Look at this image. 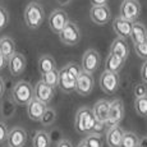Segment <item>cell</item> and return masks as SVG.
Returning <instances> with one entry per match:
<instances>
[{"instance_id": "obj_1", "label": "cell", "mask_w": 147, "mask_h": 147, "mask_svg": "<svg viewBox=\"0 0 147 147\" xmlns=\"http://www.w3.org/2000/svg\"><path fill=\"white\" fill-rule=\"evenodd\" d=\"M35 98V88L30 82L19 81L12 88V100L19 106H28V104Z\"/></svg>"}, {"instance_id": "obj_2", "label": "cell", "mask_w": 147, "mask_h": 147, "mask_svg": "<svg viewBox=\"0 0 147 147\" xmlns=\"http://www.w3.org/2000/svg\"><path fill=\"white\" fill-rule=\"evenodd\" d=\"M45 21V10L37 1H31L24 9V23L31 30H37Z\"/></svg>"}, {"instance_id": "obj_3", "label": "cell", "mask_w": 147, "mask_h": 147, "mask_svg": "<svg viewBox=\"0 0 147 147\" xmlns=\"http://www.w3.org/2000/svg\"><path fill=\"white\" fill-rule=\"evenodd\" d=\"M82 33L81 30L78 28V26L74 23V22L69 21L68 24L64 27V30L61 31V33L59 35V38L63 42L64 45H68V46H74L78 42L81 41Z\"/></svg>"}, {"instance_id": "obj_4", "label": "cell", "mask_w": 147, "mask_h": 147, "mask_svg": "<svg viewBox=\"0 0 147 147\" xmlns=\"http://www.w3.org/2000/svg\"><path fill=\"white\" fill-rule=\"evenodd\" d=\"M141 4L138 0H123L120 5V14L121 18L131 21L136 23L141 16Z\"/></svg>"}, {"instance_id": "obj_5", "label": "cell", "mask_w": 147, "mask_h": 147, "mask_svg": "<svg viewBox=\"0 0 147 147\" xmlns=\"http://www.w3.org/2000/svg\"><path fill=\"white\" fill-rule=\"evenodd\" d=\"M119 84H120V80L118 73L104 70L100 77V87L106 95L115 94L118 91V88H119Z\"/></svg>"}, {"instance_id": "obj_6", "label": "cell", "mask_w": 147, "mask_h": 147, "mask_svg": "<svg viewBox=\"0 0 147 147\" xmlns=\"http://www.w3.org/2000/svg\"><path fill=\"white\" fill-rule=\"evenodd\" d=\"M123 118H124V104L120 98H115L110 104L109 118H107L106 121L107 129L119 125V123L123 120Z\"/></svg>"}, {"instance_id": "obj_7", "label": "cell", "mask_w": 147, "mask_h": 147, "mask_svg": "<svg viewBox=\"0 0 147 147\" xmlns=\"http://www.w3.org/2000/svg\"><path fill=\"white\" fill-rule=\"evenodd\" d=\"M59 88L64 94H72L77 90V78L68 70L67 67H63L59 70Z\"/></svg>"}, {"instance_id": "obj_8", "label": "cell", "mask_w": 147, "mask_h": 147, "mask_svg": "<svg viewBox=\"0 0 147 147\" xmlns=\"http://www.w3.org/2000/svg\"><path fill=\"white\" fill-rule=\"evenodd\" d=\"M68 22H69L68 14L61 9L54 10L49 17V27L56 35H60L61 31L64 30V27L68 24Z\"/></svg>"}, {"instance_id": "obj_9", "label": "cell", "mask_w": 147, "mask_h": 147, "mask_svg": "<svg viewBox=\"0 0 147 147\" xmlns=\"http://www.w3.org/2000/svg\"><path fill=\"white\" fill-rule=\"evenodd\" d=\"M90 18L94 23L104 26L111 19V10L107 5H95L90 9Z\"/></svg>"}, {"instance_id": "obj_10", "label": "cell", "mask_w": 147, "mask_h": 147, "mask_svg": "<svg viewBox=\"0 0 147 147\" xmlns=\"http://www.w3.org/2000/svg\"><path fill=\"white\" fill-rule=\"evenodd\" d=\"M100 67V54L96 50L90 49L82 56V69L90 74H94Z\"/></svg>"}, {"instance_id": "obj_11", "label": "cell", "mask_w": 147, "mask_h": 147, "mask_svg": "<svg viewBox=\"0 0 147 147\" xmlns=\"http://www.w3.org/2000/svg\"><path fill=\"white\" fill-rule=\"evenodd\" d=\"M95 86V78L92 74L87 72H82L80 74V77L77 78V90L81 96H88L92 92Z\"/></svg>"}, {"instance_id": "obj_12", "label": "cell", "mask_w": 147, "mask_h": 147, "mask_svg": "<svg viewBox=\"0 0 147 147\" xmlns=\"http://www.w3.org/2000/svg\"><path fill=\"white\" fill-rule=\"evenodd\" d=\"M132 28H133V22L127 21V19L121 18V17H117L113 21V30L117 33L118 37L120 38H129L132 35Z\"/></svg>"}, {"instance_id": "obj_13", "label": "cell", "mask_w": 147, "mask_h": 147, "mask_svg": "<svg viewBox=\"0 0 147 147\" xmlns=\"http://www.w3.org/2000/svg\"><path fill=\"white\" fill-rule=\"evenodd\" d=\"M26 65H27V60L23 54L21 53H16L8 61V69H9L10 74L14 76V77L21 76L26 69Z\"/></svg>"}, {"instance_id": "obj_14", "label": "cell", "mask_w": 147, "mask_h": 147, "mask_svg": "<svg viewBox=\"0 0 147 147\" xmlns=\"http://www.w3.org/2000/svg\"><path fill=\"white\" fill-rule=\"evenodd\" d=\"M47 110V105L42 101L37 100V98H33L27 106V115L31 120L33 121H40L42 115L45 114V111Z\"/></svg>"}, {"instance_id": "obj_15", "label": "cell", "mask_w": 147, "mask_h": 147, "mask_svg": "<svg viewBox=\"0 0 147 147\" xmlns=\"http://www.w3.org/2000/svg\"><path fill=\"white\" fill-rule=\"evenodd\" d=\"M7 142L10 147H24L27 142V132L22 127H14L9 131Z\"/></svg>"}, {"instance_id": "obj_16", "label": "cell", "mask_w": 147, "mask_h": 147, "mask_svg": "<svg viewBox=\"0 0 147 147\" xmlns=\"http://www.w3.org/2000/svg\"><path fill=\"white\" fill-rule=\"evenodd\" d=\"M33 88H35V97L37 98V100L42 101V102H45L46 105L53 100L54 94H55V88L47 86V84L44 83L42 81H38Z\"/></svg>"}, {"instance_id": "obj_17", "label": "cell", "mask_w": 147, "mask_h": 147, "mask_svg": "<svg viewBox=\"0 0 147 147\" xmlns=\"http://www.w3.org/2000/svg\"><path fill=\"white\" fill-rule=\"evenodd\" d=\"M110 104H111V101H109V100H98L97 102L95 104L94 109H92V113H94L97 121H102V123L106 124L107 118H109Z\"/></svg>"}, {"instance_id": "obj_18", "label": "cell", "mask_w": 147, "mask_h": 147, "mask_svg": "<svg viewBox=\"0 0 147 147\" xmlns=\"http://www.w3.org/2000/svg\"><path fill=\"white\" fill-rule=\"evenodd\" d=\"M110 54H114L118 58H120L121 60L125 61L129 55V46H128V44H127V41L120 37L115 38V40L113 41L111 46H110Z\"/></svg>"}, {"instance_id": "obj_19", "label": "cell", "mask_w": 147, "mask_h": 147, "mask_svg": "<svg viewBox=\"0 0 147 147\" xmlns=\"http://www.w3.org/2000/svg\"><path fill=\"white\" fill-rule=\"evenodd\" d=\"M125 132L119 125L109 128L106 132V143L109 147H120Z\"/></svg>"}, {"instance_id": "obj_20", "label": "cell", "mask_w": 147, "mask_h": 147, "mask_svg": "<svg viewBox=\"0 0 147 147\" xmlns=\"http://www.w3.org/2000/svg\"><path fill=\"white\" fill-rule=\"evenodd\" d=\"M37 67H38V70H40V73L42 76V74H46V73H50L51 70H55L56 69V61L51 55L44 54V55H41L40 58H38Z\"/></svg>"}, {"instance_id": "obj_21", "label": "cell", "mask_w": 147, "mask_h": 147, "mask_svg": "<svg viewBox=\"0 0 147 147\" xmlns=\"http://www.w3.org/2000/svg\"><path fill=\"white\" fill-rule=\"evenodd\" d=\"M131 38L134 45H140V44H142V42L147 41V28L145 24L140 23V22L133 23Z\"/></svg>"}, {"instance_id": "obj_22", "label": "cell", "mask_w": 147, "mask_h": 147, "mask_svg": "<svg viewBox=\"0 0 147 147\" xmlns=\"http://www.w3.org/2000/svg\"><path fill=\"white\" fill-rule=\"evenodd\" d=\"M124 63H125V61L121 60L120 58H118L117 55L109 54V55H107V59H106V63H105V68H106L105 70H107V72H113V73H118V74H119V72L124 67Z\"/></svg>"}, {"instance_id": "obj_23", "label": "cell", "mask_w": 147, "mask_h": 147, "mask_svg": "<svg viewBox=\"0 0 147 147\" xmlns=\"http://www.w3.org/2000/svg\"><path fill=\"white\" fill-rule=\"evenodd\" d=\"M0 44H1V54L9 60L10 58L16 54V44H14L12 37H1L0 38Z\"/></svg>"}, {"instance_id": "obj_24", "label": "cell", "mask_w": 147, "mask_h": 147, "mask_svg": "<svg viewBox=\"0 0 147 147\" xmlns=\"http://www.w3.org/2000/svg\"><path fill=\"white\" fill-rule=\"evenodd\" d=\"M90 107L83 106L80 107L76 114V119H74V128L78 133H84V120H86V117L90 111Z\"/></svg>"}, {"instance_id": "obj_25", "label": "cell", "mask_w": 147, "mask_h": 147, "mask_svg": "<svg viewBox=\"0 0 147 147\" xmlns=\"http://www.w3.org/2000/svg\"><path fill=\"white\" fill-rule=\"evenodd\" d=\"M33 147H50L51 141H50V136L45 131H37L33 136L32 140Z\"/></svg>"}, {"instance_id": "obj_26", "label": "cell", "mask_w": 147, "mask_h": 147, "mask_svg": "<svg viewBox=\"0 0 147 147\" xmlns=\"http://www.w3.org/2000/svg\"><path fill=\"white\" fill-rule=\"evenodd\" d=\"M16 105L17 104L10 98V100H3L0 105V113L4 119H10L16 114Z\"/></svg>"}, {"instance_id": "obj_27", "label": "cell", "mask_w": 147, "mask_h": 147, "mask_svg": "<svg viewBox=\"0 0 147 147\" xmlns=\"http://www.w3.org/2000/svg\"><path fill=\"white\" fill-rule=\"evenodd\" d=\"M41 81L44 83H46L47 86L53 87V88L58 87L59 86V69L51 70L50 73H46V74H42Z\"/></svg>"}, {"instance_id": "obj_28", "label": "cell", "mask_w": 147, "mask_h": 147, "mask_svg": "<svg viewBox=\"0 0 147 147\" xmlns=\"http://www.w3.org/2000/svg\"><path fill=\"white\" fill-rule=\"evenodd\" d=\"M140 145V138L137 137V134L133 132H125L121 141L120 147H138Z\"/></svg>"}, {"instance_id": "obj_29", "label": "cell", "mask_w": 147, "mask_h": 147, "mask_svg": "<svg viewBox=\"0 0 147 147\" xmlns=\"http://www.w3.org/2000/svg\"><path fill=\"white\" fill-rule=\"evenodd\" d=\"M134 110L140 117H147V96L134 100Z\"/></svg>"}, {"instance_id": "obj_30", "label": "cell", "mask_w": 147, "mask_h": 147, "mask_svg": "<svg viewBox=\"0 0 147 147\" xmlns=\"http://www.w3.org/2000/svg\"><path fill=\"white\" fill-rule=\"evenodd\" d=\"M55 119H56V113H55V110H54V109H50V107H47V110L45 111V114L42 115L40 123L42 124V125H45V127H49V125H51L54 121H55Z\"/></svg>"}, {"instance_id": "obj_31", "label": "cell", "mask_w": 147, "mask_h": 147, "mask_svg": "<svg viewBox=\"0 0 147 147\" xmlns=\"http://www.w3.org/2000/svg\"><path fill=\"white\" fill-rule=\"evenodd\" d=\"M84 142L87 143L88 147H102V137L101 134L90 133L84 138Z\"/></svg>"}, {"instance_id": "obj_32", "label": "cell", "mask_w": 147, "mask_h": 147, "mask_svg": "<svg viewBox=\"0 0 147 147\" xmlns=\"http://www.w3.org/2000/svg\"><path fill=\"white\" fill-rule=\"evenodd\" d=\"M133 95L136 98H140V97H145L147 96V84L146 83H138L134 86L133 88Z\"/></svg>"}, {"instance_id": "obj_33", "label": "cell", "mask_w": 147, "mask_h": 147, "mask_svg": "<svg viewBox=\"0 0 147 147\" xmlns=\"http://www.w3.org/2000/svg\"><path fill=\"white\" fill-rule=\"evenodd\" d=\"M134 51L137 54L138 58L147 60V41L142 42L140 45H134Z\"/></svg>"}, {"instance_id": "obj_34", "label": "cell", "mask_w": 147, "mask_h": 147, "mask_svg": "<svg viewBox=\"0 0 147 147\" xmlns=\"http://www.w3.org/2000/svg\"><path fill=\"white\" fill-rule=\"evenodd\" d=\"M8 136H9V131L8 127L5 125V123L0 121V145H4L8 141Z\"/></svg>"}, {"instance_id": "obj_35", "label": "cell", "mask_w": 147, "mask_h": 147, "mask_svg": "<svg viewBox=\"0 0 147 147\" xmlns=\"http://www.w3.org/2000/svg\"><path fill=\"white\" fill-rule=\"evenodd\" d=\"M65 67L68 68V70H69V72L72 73V74L76 78L80 77V74H81L82 72H83V69H82V68L78 65L77 63H69V64H67Z\"/></svg>"}, {"instance_id": "obj_36", "label": "cell", "mask_w": 147, "mask_h": 147, "mask_svg": "<svg viewBox=\"0 0 147 147\" xmlns=\"http://www.w3.org/2000/svg\"><path fill=\"white\" fill-rule=\"evenodd\" d=\"M8 21H9V17H8V13L4 8L0 7V31L4 30L8 24Z\"/></svg>"}, {"instance_id": "obj_37", "label": "cell", "mask_w": 147, "mask_h": 147, "mask_svg": "<svg viewBox=\"0 0 147 147\" xmlns=\"http://www.w3.org/2000/svg\"><path fill=\"white\" fill-rule=\"evenodd\" d=\"M49 136H50V141H51V142H56V145L64 140L63 136H61V132L59 131V129H54V131H51L49 133Z\"/></svg>"}, {"instance_id": "obj_38", "label": "cell", "mask_w": 147, "mask_h": 147, "mask_svg": "<svg viewBox=\"0 0 147 147\" xmlns=\"http://www.w3.org/2000/svg\"><path fill=\"white\" fill-rule=\"evenodd\" d=\"M105 128H107L105 123H102V121H96V124H95V127H94V131H92V133L101 134V132H102Z\"/></svg>"}, {"instance_id": "obj_39", "label": "cell", "mask_w": 147, "mask_h": 147, "mask_svg": "<svg viewBox=\"0 0 147 147\" xmlns=\"http://www.w3.org/2000/svg\"><path fill=\"white\" fill-rule=\"evenodd\" d=\"M141 78H142L143 83L147 84V60L143 61L142 67H141Z\"/></svg>"}, {"instance_id": "obj_40", "label": "cell", "mask_w": 147, "mask_h": 147, "mask_svg": "<svg viewBox=\"0 0 147 147\" xmlns=\"http://www.w3.org/2000/svg\"><path fill=\"white\" fill-rule=\"evenodd\" d=\"M8 61H9V60H8V59L5 58L3 54H0V70H3L5 67L8 65Z\"/></svg>"}, {"instance_id": "obj_41", "label": "cell", "mask_w": 147, "mask_h": 147, "mask_svg": "<svg viewBox=\"0 0 147 147\" xmlns=\"http://www.w3.org/2000/svg\"><path fill=\"white\" fill-rule=\"evenodd\" d=\"M56 147H73V145L69 140H63L61 142H59L58 145H56Z\"/></svg>"}, {"instance_id": "obj_42", "label": "cell", "mask_w": 147, "mask_h": 147, "mask_svg": "<svg viewBox=\"0 0 147 147\" xmlns=\"http://www.w3.org/2000/svg\"><path fill=\"white\" fill-rule=\"evenodd\" d=\"M107 1L109 0H91L92 7H95V5H107Z\"/></svg>"}, {"instance_id": "obj_43", "label": "cell", "mask_w": 147, "mask_h": 147, "mask_svg": "<svg viewBox=\"0 0 147 147\" xmlns=\"http://www.w3.org/2000/svg\"><path fill=\"white\" fill-rule=\"evenodd\" d=\"M4 91H5V84H4L3 78L0 77V98H1V96L4 95Z\"/></svg>"}, {"instance_id": "obj_44", "label": "cell", "mask_w": 147, "mask_h": 147, "mask_svg": "<svg viewBox=\"0 0 147 147\" xmlns=\"http://www.w3.org/2000/svg\"><path fill=\"white\" fill-rule=\"evenodd\" d=\"M140 147H147V136L146 137H142L140 140V145H138Z\"/></svg>"}, {"instance_id": "obj_45", "label": "cell", "mask_w": 147, "mask_h": 147, "mask_svg": "<svg viewBox=\"0 0 147 147\" xmlns=\"http://www.w3.org/2000/svg\"><path fill=\"white\" fill-rule=\"evenodd\" d=\"M59 1V4H61V5H67V4H69L72 0H58Z\"/></svg>"}, {"instance_id": "obj_46", "label": "cell", "mask_w": 147, "mask_h": 147, "mask_svg": "<svg viewBox=\"0 0 147 147\" xmlns=\"http://www.w3.org/2000/svg\"><path fill=\"white\" fill-rule=\"evenodd\" d=\"M77 147H88V146H87V143L84 142V140H83V141H81V142L78 143V146H77Z\"/></svg>"}, {"instance_id": "obj_47", "label": "cell", "mask_w": 147, "mask_h": 147, "mask_svg": "<svg viewBox=\"0 0 147 147\" xmlns=\"http://www.w3.org/2000/svg\"><path fill=\"white\" fill-rule=\"evenodd\" d=\"M3 147H10L9 145H8V143H7V145H3Z\"/></svg>"}, {"instance_id": "obj_48", "label": "cell", "mask_w": 147, "mask_h": 147, "mask_svg": "<svg viewBox=\"0 0 147 147\" xmlns=\"http://www.w3.org/2000/svg\"><path fill=\"white\" fill-rule=\"evenodd\" d=\"M0 54H1V44H0Z\"/></svg>"}, {"instance_id": "obj_49", "label": "cell", "mask_w": 147, "mask_h": 147, "mask_svg": "<svg viewBox=\"0 0 147 147\" xmlns=\"http://www.w3.org/2000/svg\"><path fill=\"white\" fill-rule=\"evenodd\" d=\"M138 147H140V146H138Z\"/></svg>"}]
</instances>
